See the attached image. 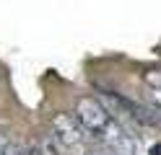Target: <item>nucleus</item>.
I'll return each instance as SVG.
<instances>
[{
    "instance_id": "nucleus-1",
    "label": "nucleus",
    "mask_w": 161,
    "mask_h": 155,
    "mask_svg": "<svg viewBox=\"0 0 161 155\" xmlns=\"http://www.w3.org/2000/svg\"><path fill=\"white\" fill-rule=\"evenodd\" d=\"M75 119L83 127V132H88L91 137H102V132L114 121L104 103L91 96H83L75 101Z\"/></svg>"
},
{
    "instance_id": "nucleus-2",
    "label": "nucleus",
    "mask_w": 161,
    "mask_h": 155,
    "mask_svg": "<svg viewBox=\"0 0 161 155\" xmlns=\"http://www.w3.org/2000/svg\"><path fill=\"white\" fill-rule=\"evenodd\" d=\"M52 134H55V140L60 142L63 150H80L86 142L83 127L70 114H55L52 116Z\"/></svg>"
},
{
    "instance_id": "nucleus-3",
    "label": "nucleus",
    "mask_w": 161,
    "mask_h": 155,
    "mask_svg": "<svg viewBox=\"0 0 161 155\" xmlns=\"http://www.w3.org/2000/svg\"><path fill=\"white\" fill-rule=\"evenodd\" d=\"M143 80L148 83L151 88H158L161 90V70H148L146 75H143Z\"/></svg>"
},
{
    "instance_id": "nucleus-4",
    "label": "nucleus",
    "mask_w": 161,
    "mask_h": 155,
    "mask_svg": "<svg viewBox=\"0 0 161 155\" xmlns=\"http://www.w3.org/2000/svg\"><path fill=\"white\" fill-rule=\"evenodd\" d=\"M86 155H114V152H109L107 147H91V150H86Z\"/></svg>"
},
{
    "instance_id": "nucleus-5",
    "label": "nucleus",
    "mask_w": 161,
    "mask_h": 155,
    "mask_svg": "<svg viewBox=\"0 0 161 155\" xmlns=\"http://www.w3.org/2000/svg\"><path fill=\"white\" fill-rule=\"evenodd\" d=\"M5 155H26L18 145H8V150H5Z\"/></svg>"
},
{
    "instance_id": "nucleus-6",
    "label": "nucleus",
    "mask_w": 161,
    "mask_h": 155,
    "mask_svg": "<svg viewBox=\"0 0 161 155\" xmlns=\"http://www.w3.org/2000/svg\"><path fill=\"white\" fill-rule=\"evenodd\" d=\"M5 150H8V137L0 132V155H5Z\"/></svg>"
},
{
    "instance_id": "nucleus-7",
    "label": "nucleus",
    "mask_w": 161,
    "mask_h": 155,
    "mask_svg": "<svg viewBox=\"0 0 161 155\" xmlns=\"http://www.w3.org/2000/svg\"><path fill=\"white\" fill-rule=\"evenodd\" d=\"M151 155H161V142H156L153 147H151Z\"/></svg>"
},
{
    "instance_id": "nucleus-8",
    "label": "nucleus",
    "mask_w": 161,
    "mask_h": 155,
    "mask_svg": "<svg viewBox=\"0 0 161 155\" xmlns=\"http://www.w3.org/2000/svg\"><path fill=\"white\" fill-rule=\"evenodd\" d=\"M29 155H44V152H42V150H36V147H34V150H31V152H29Z\"/></svg>"
}]
</instances>
